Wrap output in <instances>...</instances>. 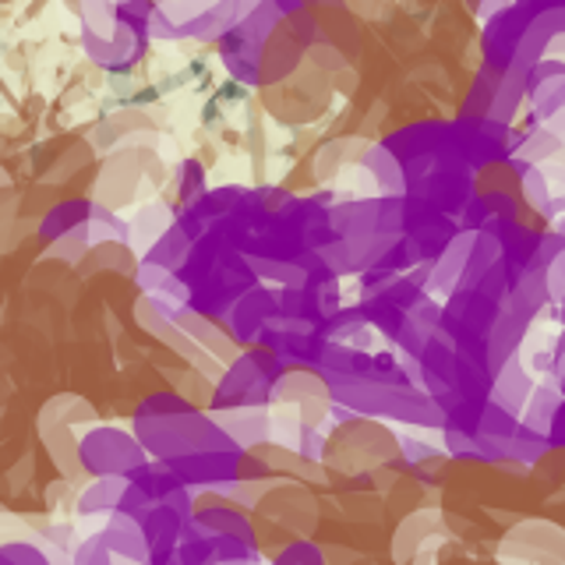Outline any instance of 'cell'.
I'll return each mask as SVG.
<instances>
[{
    "label": "cell",
    "mask_w": 565,
    "mask_h": 565,
    "mask_svg": "<svg viewBox=\"0 0 565 565\" xmlns=\"http://www.w3.org/2000/svg\"><path fill=\"white\" fill-rule=\"evenodd\" d=\"M131 431L141 441V449L149 459H173L202 449H237L234 441L223 435V428L212 420L209 411H188L173 417H149V420H131Z\"/></svg>",
    "instance_id": "6da1fadb"
},
{
    "label": "cell",
    "mask_w": 565,
    "mask_h": 565,
    "mask_svg": "<svg viewBox=\"0 0 565 565\" xmlns=\"http://www.w3.org/2000/svg\"><path fill=\"white\" fill-rule=\"evenodd\" d=\"M399 459V438L379 424L375 417L350 414L335 424V431L326 441V470L343 473H375Z\"/></svg>",
    "instance_id": "7a4b0ae2"
},
{
    "label": "cell",
    "mask_w": 565,
    "mask_h": 565,
    "mask_svg": "<svg viewBox=\"0 0 565 565\" xmlns=\"http://www.w3.org/2000/svg\"><path fill=\"white\" fill-rule=\"evenodd\" d=\"M282 375V364L269 350H247L216 382L209 411H241V406H273V388Z\"/></svg>",
    "instance_id": "3957f363"
},
{
    "label": "cell",
    "mask_w": 565,
    "mask_h": 565,
    "mask_svg": "<svg viewBox=\"0 0 565 565\" xmlns=\"http://www.w3.org/2000/svg\"><path fill=\"white\" fill-rule=\"evenodd\" d=\"M78 459L85 477H131L149 463V452L120 424H93L78 438Z\"/></svg>",
    "instance_id": "277c9868"
},
{
    "label": "cell",
    "mask_w": 565,
    "mask_h": 565,
    "mask_svg": "<svg viewBox=\"0 0 565 565\" xmlns=\"http://www.w3.org/2000/svg\"><path fill=\"white\" fill-rule=\"evenodd\" d=\"M252 516L258 520V526H273V534L287 541L308 537L318 526V499L300 481H273Z\"/></svg>",
    "instance_id": "5b68a950"
},
{
    "label": "cell",
    "mask_w": 565,
    "mask_h": 565,
    "mask_svg": "<svg viewBox=\"0 0 565 565\" xmlns=\"http://www.w3.org/2000/svg\"><path fill=\"white\" fill-rule=\"evenodd\" d=\"M499 558L516 565H565V530L544 520L512 526Z\"/></svg>",
    "instance_id": "8992f818"
},
{
    "label": "cell",
    "mask_w": 565,
    "mask_h": 565,
    "mask_svg": "<svg viewBox=\"0 0 565 565\" xmlns=\"http://www.w3.org/2000/svg\"><path fill=\"white\" fill-rule=\"evenodd\" d=\"M163 463L181 477L188 488H205L216 491L223 484L241 481V467H244V452L241 449H202V452H188V456H173Z\"/></svg>",
    "instance_id": "52a82bcc"
},
{
    "label": "cell",
    "mask_w": 565,
    "mask_h": 565,
    "mask_svg": "<svg viewBox=\"0 0 565 565\" xmlns=\"http://www.w3.org/2000/svg\"><path fill=\"white\" fill-rule=\"evenodd\" d=\"M276 315H279V297L265 287H252L247 294H241L234 300V308L223 315V329L234 335L237 347H255Z\"/></svg>",
    "instance_id": "ba28073f"
},
{
    "label": "cell",
    "mask_w": 565,
    "mask_h": 565,
    "mask_svg": "<svg viewBox=\"0 0 565 565\" xmlns=\"http://www.w3.org/2000/svg\"><path fill=\"white\" fill-rule=\"evenodd\" d=\"M209 414L241 452H255L265 441H273L269 406H241V411H209Z\"/></svg>",
    "instance_id": "9c48e42d"
},
{
    "label": "cell",
    "mask_w": 565,
    "mask_h": 565,
    "mask_svg": "<svg viewBox=\"0 0 565 565\" xmlns=\"http://www.w3.org/2000/svg\"><path fill=\"white\" fill-rule=\"evenodd\" d=\"M96 537L106 544V552H110L117 562H131V565H152V555H149V544H146V534H141V526L135 516H106L99 526H96Z\"/></svg>",
    "instance_id": "30bf717a"
},
{
    "label": "cell",
    "mask_w": 565,
    "mask_h": 565,
    "mask_svg": "<svg viewBox=\"0 0 565 565\" xmlns=\"http://www.w3.org/2000/svg\"><path fill=\"white\" fill-rule=\"evenodd\" d=\"M441 512L438 509H417L411 512L393 537V558L396 565H411L424 547H435V537L441 534Z\"/></svg>",
    "instance_id": "8fae6325"
},
{
    "label": "cell",
    "mask_w": 565,
    "mask_h": 565,
    "mask_svg": "<svg viewBox=\"0 0 565 565\" xmlns=\"http://www.w3.org/2000/svg\"><path fill=\"white\" fill-rule=\"evenodd\" d=\"M35 428H40L43 449L50 452L53 467L64 473V481L82 488L88 481L85 470H82V459H78V438H82V431L71 428V424H35Z\"/></svg>",
    "instance_id": "7c38bea8"
},
{
    "label": "cell",
    "mask_w": 565,
    "mask_h": 565,
    "mask_svg": "<svg viewBox=\"0 0 565 565\" xmlns=\"http://www.w3.org/2000/svg\"><path fill=\"white\" fill-rule=\"evenodd\" d=\"M128 477H88L75 494V520H106L120 509Z\"/></svg>",
    "instance_id": "4fadbf2b"
},
{
    "label": "cell",
    "mask_w": 565,
    "mask_h": 565,
    "mask_svg": "<svg viewBox=\"0 0 565 565\" xmlns=\"http://www.w3.org/2000/svg\"><path fill=\"white\" fill-rule=\"evenodd\" d=\"M530 393H534V379H530V371L523 367L520 358H512L509 364H502L499 371H494V379H491V403L494 406H502L505 414L512 417H520L526 411V399Z\"/></svg>",
    "instance_id": "5bb4252c"
},
{
    "label": "cell",
    "mask_w": 565,
    "mask_h": 565,
    "mask_svg": "<svg viewBox=\"0 0 565 565\" xmlns=\"http://www.w3.org/2000/svg\"><path fill=\"white\" fill-rule=\"evenodd\" d=\"M35 424H71V428H93L96 424V406L75 396V393H57L40 406Z\"/></svg>",
    "instance_id": "9a60e30c"
},
{
    "label": "cell",
    "mask_w": 565,
    "mask_h": 565,
    "mask_svg": "<svg viewBox=\"0 0 565 565\" xmlns=\"http://www.w3.org/2000/svg\"><path fill=\"white\" fill-rule=\"evenodd\" d=\"M88 212H93L88 202H53L46 209V216L40 220V237L57 244L71 234H82L88 223Z\"/></svg>",
    "instance_id": "2e32d148"
},
{
    "label": "cell",
    "mask_w": 565,
    "mask_h": 565,
    "mask_svg": "<svg viewBox=\"0 0 565 565\" xmlns=\"http://www.w3.org/2000/svg\"><path fill=\"white\" fill-rule=\"evenodd\" d=\"M82 262H85V265H78L82 276H88V273H124V276H135V269H138V255L131 252V244H124V241L93 244Z\"/></svg>",
    "instance_id": "e0dca14e"
},
{
    "label": "cell",
    "mask_w": 565,
    "mask_h": 565,
    "mask_svg": "<svg viewBox=\"0 0 565 565\" xmlns=\"http://www.w3.org/2000/svg\"><path fill=\"white\" fill-rule=\"evenodd\" d=\"M0 565H71L67 555H61L43 534L35 541H8L0 544Z\"/></svg>",
    "instance_id": "ac0fdd59"
},
{
    "label": "cell",
    "mask_w": 565,
    "mask_h": 565,
    "mask_svg": "<svg viewBox=\"0 0 565 565\" xmlns=\"http://www.w3.org/2000/svg\"><path fill=\"white\" fill-rule=\"evenodd\" d=\"M558 406H562V393L552 382H541V385H534V393H530L526 411L520 414V424H523V428H530V431L547 435V424H552Z\"/></svg>",
    "instance_id": "d6986e66"
},
{
    "label": "cell",
    "mask_w": 565,
    "mask_h": 565,
    "mask_svg": "<svg viewBox=\"0 0 565 565\" xmlns=\"http://www.w3.org/2000/svg\"><path fill=\"white\" fill-rule=\"evenodd\" d=\"M167 379L173 385V393L188 399L194 411H209L212 406V393H216V382H209L205 375H199L194 367H184V371H167Z\"/></svg>",
    "instance_id": "ffe728a7"
},
{
    "label": "cell",
    "mask_w": 565,
    "mask_h": 565,
    "mask_svg": "<svg viewBox=\"0 0 565 565\" xmlns=\"http://www.w3.org/2000/svg\"><path fill=\"white\" fill-rule=\"evenodd\" d=\"M194 406L188 399H181L173 388H163V393H149L135 406V417L131 420H149V417H173V414H188Z\"/></svg>",
    "instance_id": "44dd1931"
},
{
    "label": "cell",
    "mask_w": 565,
    "mask_h": 565,
    "mask_svg": "<svg viewBox=\"0 0 565 565\" xmlns=\"http://www.w3.org/2000/svg\"><path fill=\"white\" fill-rule=\"evenodd\" d=\"M269 565H326V547L311 537H294L269 558Z\"/></svg>",
    "instance_id": "7402d4cb"
},
{
    "label": "cell",
    "mask_w": 565,
    "mask_h": 565,
    "mask_svg": "<svg viewBox=\"0 0 565 565\" xmlns=\"http://www.w3.org/2000/svg\"><path fill=\"white\" fill-rule=\"evenodd\" d=\"M552 449V441H547V435L541 431H530V428H516V435L509 438V459H516V463L530 467V463H537V459Z\"/></svg>",
    "instance_id": "603a6c76"
},
{
    "label": "cell",
    "mask_w": 565,
    "mask_h": 565,
    "mask_svg": "<svg viewBox=\"0 0 565 565\" xmlns=\"http://www.w3.org/2000/svg\"><path fill=\"white\" fill-rule=\"evenodd\" d=\"M71 565H114V555L106 552V544L96 537V530H93V534H85L75 552H71Z\"/></svg>",
    "instance_id": "cb8c5ba5"
},
{
    "label": "cell",
    "mask_w": 565,
    "mask_h": 565,
    "mask_svg": "<svg viewBox=\"0 0 565 565\" xmlns=\"http://www.w3.org/2000/svg\"><path fill=\"white\" fill-rule=\"evenodd\" d=\"M35 537H40V530H35L25 516H14V512L0 509V544H8V541H35Z\"/></svg>",
    "instance_id": "d4e9b609"
},
{
    "label": "cell",
    "mask_w": 565,
    "mask_h": 565,
    "mask_svg": "<svg viewBox=\"0 0 565 565\" xmlns=\"http://www.w3.org/2000/svg\"><path fill=\"white\" fill-rule=\"evenodd\" d=\"M555 388H558V393H562V399H565V371H562V375H558V382H555Z\"/></svg>",
    "instance_id": "484cf974"
}]
</instances>
